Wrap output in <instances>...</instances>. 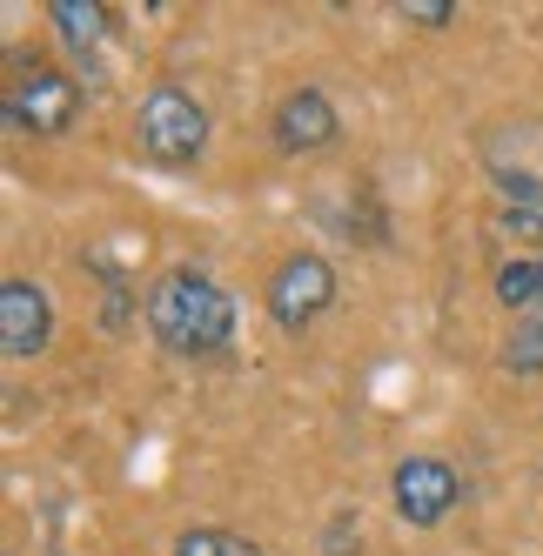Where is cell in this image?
Masks as SVG:
<instances>
[{
	"label": "cell",
	"mask_w": 543,
	"mask_h": 556,
	"mask_svg": "<svg viewBox=\"0 0 543 556\" xmlns=\"http://www.w3.org/2000/svg\"><path fill=\"white\" fill-rule=\"evenodd\" d=\"M148 336L168 355H195L202 363V355H222L236 342V302H228V289L215 275L168 268V275H154V289H148Z\"/></svg>",
	"instance_id": "1"
},
{
	"label": "cell",
	"mask_w": 543,
	"mask_h": 556,
	"mask_svg": "<svg viewBox=\"0 0 543 556\" xmlns=\"http://www.w3.org/2000/svg\"><path fill=\"white\" fill-rule=\"evenodd\" d=\"M0 114H8V128L34 135V141H54V135L74 128V114H81V81H74L67 67H54L48 54H14Z\"/></svg>",
	"instance_id": "2"
},
{
	"label": "cell",
	"mask_w": 543,
	"mask_h": 556,
	"mask_svg": "<svg viewBox=\"0 0 543 556\" xmlns=\"http://www.w3.org/2000/svg\"><path fill=\"white\" fill-rule=\"evenodd\" d=\"M135 148H141V162L168 168V175L175 168H195L202 148H209V108L188 88H175V81L148 88L141 108H135Z\"/></svg>",
	"instance_id": "3"
},
{
	"label": "cell",
	"mask_w": 543,
	"mask_h": 556,
	"mask_svg": "<svg viewBox=\"0 0 543 556\" xmlns=\"http://www.w3.org/2000/svg\"><path fill=\"white\" fill-rule=\"evenodd\" d=\"M477 154L510 208H543V114H517V122L483 128Z\"/></svg>",
	"instance_id": "4"
},
{
	"label": "cell",
	"mask_w": 543,
	"mask_h": 556,
	"mask_svg": "<svg viewBox=\"0 0 543 556\" xmlns=\"http://www.w3.org/2000/svg\"><path fill=\"white\" fill-rule=\"evenodd\" d=\"M329 302H336V268L316 249H295L276 262V275H268V323L282 336H302Z\"/></svg>",
	"instance_id": "5"
},
{
	"label": "cell",
	"mask_w": 543,
	"mask_h": 556,
	"mask_svg": "<svg viewBox=\"0 0 543 556\" xmlns=\"http://www.w3.org/2000/svg\"><path fill=\"white\" fill-rule=\"evenodd\" d=\"M390 496H396V516L409 530H437L443 516L463 503V483H456V469L443 456H403L390 469Z\"/></svg>",
	"instance_id": "6"
},
{
	"label": "cell",
	"mask_w": 543,
	"mask_h": 556,
	"mask_svg": "<svg viewBox=\"0 0 543 556\" xmlns=\"http://www.w3.org/2000/svg\"><path fill=\"white\" fill-rule=\"evenodd\" d=\"M54 342V302L41 282H27V275H8L0 282V349L14 355V363H34Z\"/></svg>",
	"instance_id": "7"
},
{
	"label": "cell",
	"mask_w": 543,
	"mask_h": 556,
	"mask_svg": "<svg viewBox=\"0 0 543 556\" xmlns=\"http://www.w3.org/2000/svg\"><path fill=\"white\" fill-rule=\"evenodd\" d=\"M268 135H276L282 154H295V162H302V154H323L342 135V114H336V101L323 88H289L276 101V114H268Z\"/></svg>",
	"instance_id": "8"
},
{
	"label": "cell",
	"mask_w": 543,
	"mask_h": 556,
	"mask_svg": "<svg viewBox=\"0 0 543 556\" xmlns=\"http://www.w3.org/2000/svg\"><path fill=\"white\" fill-rule=\"evenodd\" d=\"M48 21L74 48V61H94V48L108 41V8H94V0H48Z\"/></svg>",
	"instance_id": "9"
},
{
	"label": "cell",
	"mask_w": 543,
	"mask_h": 556,
	"mask_svg": "<svg viewBox=\"0 0 543 556\" xmlns=\"http://www.w3.org/2000/svg\"><path fill=\"white\" fill-rule=\"evenodd\" d=\"M496 302H503V308H517V315L543 308V255L503 262V268H496Z\"/></svg>",
	"instance_id": "10"
},
{
	"label": "cell",
	"mask_w": 543,
	"mask_h": 556,
	"mask_svg": "<svg viewBox=\"0 0 543 556\" xmlns=\"http://www.w3.org/2000/svg\"><path fill=\"white\" fill-rule=\"evenodd\" d=\"M503 369L510 376H543V308L517 315L510 336H503Z\"/></svg>",
	"instance_id": "11"
},
{
	"label": "cell",
	"mask_w": 543,
	"mask_h": 556,
	"mask_svg": "<svg viewBox=\"0 0 543 556\" xmlns=\"http://www.w3.org/2000/svg\"><path fill=\"white\" fill-rule=\"evenodd\" d=\"M175 556H262L249 536L236 530H215V523H195V530H181L175 536Z\"/></svg>",
	"instance_id": "12"
},
{
	"label": "cell",
	"mask_w": 543,
	"mask_h": 556,
	"mask_svg": "<svg viewBox=\"0 0 543 556\" xmlns=\"http://www.w3.org/2000/svg\"><path fill=\"white\" fill-rule=\"evenodd\" d=\"M496 235L517 242V249H543V208H510V202H503L496 208Z\"/></svg>",
	"instance_id": "13"
},
{
	"label": "cell",
	"mask_w": 543,
	"mask_h": 556,
	"mask_svg": "<svg viewBox=\"0 0 543 556\" xmlns=\"http://www.w3.org/2000/svg\"><path fill=\"white\" fill-rule=\"evenodd\" d=\"M396 14H403V21H416V27H450L463 8H456V0H403Z\"/></svg>",
	"instance_id": "14"
},
{
	"label": "cell",
	"mask_w": 543,
	"mask_h": 556,
	"mask_svg": "<svg viewBox=\"0 0 543 556\" xmlns=\"http://www.w3.org/2000/svg\"><path fill=\"white\" fill-rule=\"evenodd\" d=\"M349 530H356L349 516H336V523H329V556H356V549H349Z\"/></svg>",
	"instance_id": "15"
}]
</instances>
